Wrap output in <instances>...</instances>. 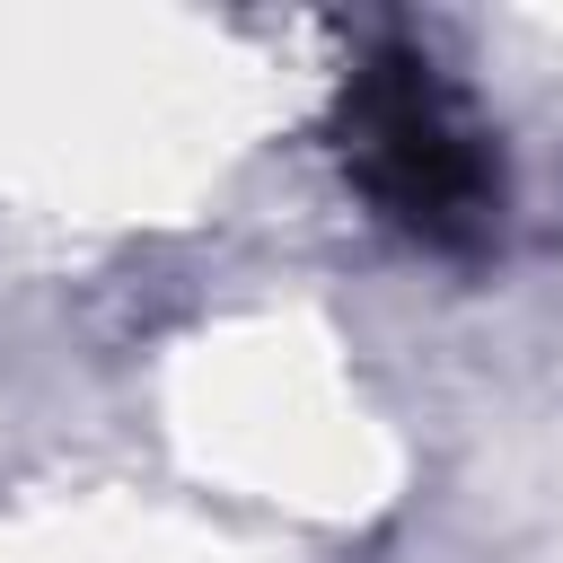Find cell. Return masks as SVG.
I'll return each instance as SVG.
<instances>
[{
	"instance_id": "obj_1",
	"label": "cell",
	"mask_w": 563,
	"mask_h": 563,
	"mask_svg": "<svg viewBox=\"0 0 563 563\" xmlns=\"http://www.w3.org/2000/svg\"><path fill=\"white\" fill-rule=\"evenodd\" d=\"M334 132H343V167L378 202V220H396L405 238H422L440 255H466V246L493 238V220H501L493 132L431 70V53L378 44L343 79V123Z\"/></svg>"
}]
</instances>
